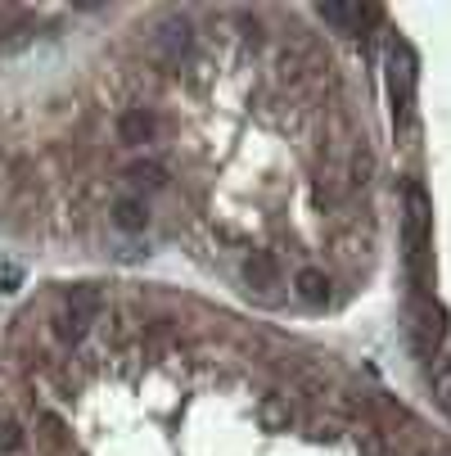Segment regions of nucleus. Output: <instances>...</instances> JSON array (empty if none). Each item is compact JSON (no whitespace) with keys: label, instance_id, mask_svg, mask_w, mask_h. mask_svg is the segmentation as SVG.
Returning <instances> with one entry per match:
<instances>
[{"label":"nucleus","instance_id":"5","mask_svg":"<svg viewBox=\"0 0 451 456\" xmlns=\"http://www.w3.org/2000/svg\"><path fill=\"white\" fill-rule=\"evenodd\" d=\"M113 222H117L122 231H145V222H149V208H145V200H141V194H132V200H117V208H113Z\"/></svg>","mask_w":451,"mask_h":456},{"label":"nucleus","instance_id":"11","mask_svg":"<svg viewBox=\"0 0 451 456\" xmlns=\"http://www.w3.org/2000/svg\"><path fill=\"white\" fill-rule=\"evenodd\" d=\"M442 394H447V403H451V370L442 375Z\"/></svg>","mask_w":451,"mask_h":456},{"label":"nucleus","instance_id":"4","mask_svg":"<svg viewBox=\"0 0 451 456\" xmlns=\"http://www.w3.org/2000/svg\"><path fill=\"white\" fill-rule=\"evenodd\" d=\"M158 45H163L167 59H181V54L189 50V23H185V19H167L163 32H158Z\"/></svg>","mask_w":451,"mask_h":456},{"label":"nucleus","instance_id":"10","mask_svg":"<svg viewBox=\"0 0 451 456\" xmlns=\"http://www.w3.org/2000/svg\"><path fill=\"white\" fill-rule=\"evenodd\" d=\"M248 281H253V285H276V257L253 253V257H248Z\"/></svg>","mask_w":451,"mask_h":456},{"label":"nucleus","instance_id":"2","mask_svg":"<svg viewBox=\"0 0 451 456\" xmlns=\"http://www.w3.org/2000/svg\"><path fill=\"white\" fill-rule=\"evenodd\" d=\"M389 95H393V118H407L415 104V54L407 41H389Z\"/></svg>","mask_w":451,"mask_h":456},{"label":"nucleus","instance_id":"8","mask_svg":"<svg viewBox=\"0 0 451 456\" xmlns=\"http://www.w3.org/2000/svg\"><path fill=\"white\" fill-rule=\"evenodd\" d=\"M126 176H132V185H136V190H158V185H167V167H163V163H154V159L136 163Z\"/></svg>","mask_w":451,"mask_h":456},{"label":"nucleus","instance_id":"1","mask_svg":"<svg viewBox=\"0 0 451 456\" xmlns=\"http://www.w3.org/2000/svg\"><path fill=\"white\" fill-rule=\"evenodd\" d=\"M429 194L424 185H407V217H402V244H407V263L415 272V281L429 276L424 257H429Z\"/></svg>","mask_w":451,"mask_h":456},{"label":"nucleus","instance_id":"9","mask_svg":"<svg viewBox=\"0 0 451 456\" xmlns=\"http://www.w3.org/2000/svg\"><path fill=\"white\" fill-rule=\"evenodd\" d=\"M117 132H122V141H132V145H136V141H149V136H154V118H149L145 109H136V113L122 118Z\"/></svg>","mask_w":451,"mask_h":456},{"label":"nucleus","instance_id":"3","mask_svg":"<svg viewBox=\"0 0 451 456\" xmlns=\"http://www.w3.org/2000/svg\"><path fill=\"white\" fill-rule=\"evenodd\" d=\"M294 294H298L302 303H311V307H326V303H330V281L320 276L316 267H302V272L294 276Z\"/></svg>","mask_w":451,"mask_h":456},{"label":"nucleus","instance_id":"6","mask_svg":"<svg viewBox=\"0 0 451 456\" xmlns=\"http://www.w3.org/2000/svg\"><path fill=\"white\" fill-rule=\"evenodd\" d=\"M316 14H320V23H330V28H339V32H357L361 19H366L361 5H320Z\"/></svg>","mask_w":451,"mask_h":456},{"label":"nucleus","instance_id":"7","mask_svg":"<svg viewBox=\"0 0 451 456\" xmlns=\"http://www.w3.org/2000/svg\"><path fill=\"white\" fill-rule=\"evenodd\" d=\"M257 420H262L267 429H289L294 425V407L280 394H271V398H262V407H257Z\"/></svg>","mask_w":451,"mask_h":456}]
</instances>
